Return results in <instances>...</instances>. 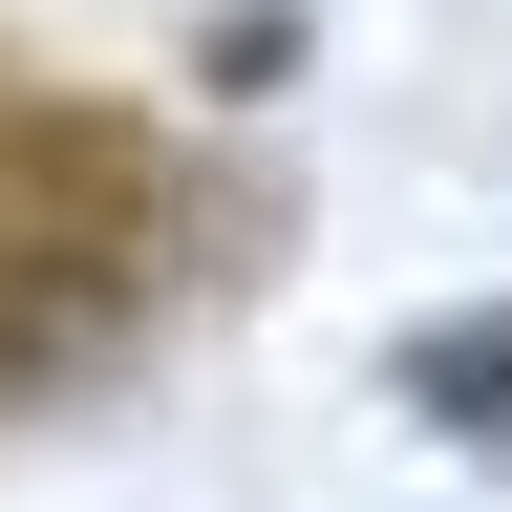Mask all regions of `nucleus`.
I'll return each instance as SVG.
<instances>
[{"instance_id":"f257e3e1","label":"nucleus","mask_w":512,"mask_h":512,"mask_svg":"<svg viewBox=\"0 0 512 512\" xmlns=\"http://www.w3.org/2000/svg\"><path fill=\"white\" fill-rule=\"evenodd\" d=\"M384 406H406V427H448V448H512V299L406 320V342H384Z\"/></svg>"},{"instance_id":"f03ea898","label":"nucleus","mask_w":512,"mask_h":512,"mask_svg":"<svg viewBox=\"0 0 512 512\" xmlns=\"http://www.w3.org/2000/svg\"><path fill=\"white\" fill-rule=\"evenodd\" d=\"M278 64H299V0H214L192 22V86L214 107H278Z\"/></svg>"}]
</instances>
